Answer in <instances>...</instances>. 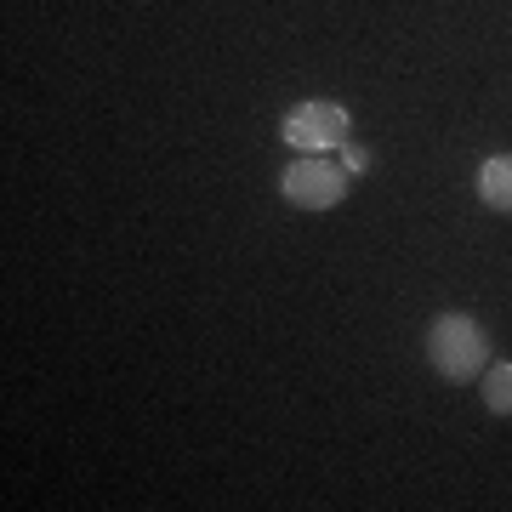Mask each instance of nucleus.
<instances>
[{
  "mask_svg": "<svg viewBox=\"0 0 512 512\" xmlns=\"http://www.w3.org/2000/svg\"><path fill=\"white\" fill-rule=\"evenodd\" d=\"M427 365L456 387L478 382L484 365H490V336H484V325H478L473 313H439L427 325Z\"/></svg>",
  "mask_w": 512,
  "mask_h": 512,
  "instance_id": "f257e3e1",
  "label": "nucleus"
},
{
  "mask_svg": "<svg viewBox=\"0 0 512 512\" xmlns=\"http://www.w3.org/2000/svg\"><path fill=\"white\" fill-rule=\"evenodd\" d=\"M279 194H285L296 211H330V205L348 200V171H336L325 154H302V160L279 177Z\"/></svg>",
  "mask_w": 512,
  "mask_h": 512,
  "instance_id": "7ed1b4c3",
  "label": "nucleus"
},
{
  "mask_svg": "<svg viewBox=\"0 0 512 512\" xmlns=\"http://www.w3.org/2000/svg\"><path fill=\"white\" fill-rule=\"evenodd\" d=\"M348 109L342 103H325V97H313V103H296L285 120H279V137L302 154H330V148L348 143Z\"/></svg>",
  "mask_w": 512,
  "mask_h": 512,
  "instance_id": "f03ea898",
  "label": "nucleus"
},
{
  "mask_svg": "<svg viewBox=\"0 0 512 512\" xmlns=\"http://www.w3.org/2000/svg\"><path fill=\"white\" fill-rule=\"evenodd\" d=\"M478 200L490 211H507L512 217V154H490L478 165Z\"/></svg>",
  "mask_w": 512,
  "mask_h": 512,
  "instance_id": "20e7f679",
  "label": "nucleus"
},
{
  "mask_svg": "<svg viewBox=\"0 0 512 512\" xmlns=\"http://www.w3.org/2000/svg\"><path fill=\"white\" fill-rule=\"evenodd\" d=\"M478 387H484V410L490 416H512V359H490Z\"/></svg>",
  "mask_w": 512,
  "mask_h": 512,
  "instance_id": "39448f33",
  "label": "nucleus"
},
{
  "mask_svg": "<svg viewBox=\"0 0 512 512\" xmlns=\"http://www.w3.org/2000/svg\"><path fill=\"white\" fill-rule=\"evenodd\" d=\"M342 165H348V171H365L370 154H365V148H353V143H342Z\"/></svg>",
  "mask_w": 512,
  "mask_h": 512,
  "instance_id": "423d86ee",
  "label": "nucleus"
}]
</instances>
